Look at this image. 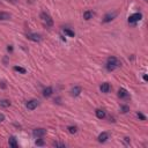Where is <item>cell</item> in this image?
Instances as JSON below:
<instances>
[{"mask_svg":"<svg viewBox=\"0 0 148 148\" xmlns=\"http://www.w3.org/2000/svg\"><path fill=\"white\" fill-rule=\"evenodd\" d=\"M11 19V14L6 12H0V21H6Z\"/></svg>","mask_w":148,"mask_h":148,"instance_id":"cell-14","label":"cell"},{"mask_svg":"<svg viewBox=\"0 0 148 148\" xmlns=\"http://www.w3.org/2000/svg\"><path fill=\"white\" fill-rule=\"evenodd\" d=\"M67 130H68V132L71 134H74V133H77V132H78V127H77V126H68Z\"/></svg>","mask_w":148,"mask_h":148,"instance_id":"cell-18","label":"cell"},{"mask_svg":"<svg viewBox=\"0 0 148 148\" xmlns=\"http://www.w3.org/2000/svg\"><path fill=\"white\" fill-rule=\"evenodd\" d=\"M81 92H82V88H81V87H74V88L71 90V94H72V96H79L81 94Z\"/></svg>","mask_w":148,"mask_h":148,"instance_id":"cell-11","label":"cell"},{"mask_svg":"<svg viewBox=\"0 0 148 148\" xmlns=\"http://www.w3.org/2000/svg\"><path fill=\"white\" fill-rule=\"evenodd\" d=\"M32 134H34V137H36V138H42V137H44V135L46 134V130H44V128H35L34 132H32Z\"/></svg>","mask_w":148,"mask_h":148,"instance_id":"cell-5","label":"cell"},{"mask_svg":"<svg viewBox=\"0 0 148 148\" xmlns=\"http://www.w3.org/2000/svg\"><path fill=\"white\" fill-rule=\"evenodd\" d=\"M36 145H37V146H43V145H44V141L41 140V139L38 138L37 140H36Z\"/></svg>","mask_w":148,"mask_h":148,"instance_id":"cell-23","label":"cell"},{"mask_svg":"<svg viewBox=\"0 0 148 148\" xmlns=\"http://www.w3.org/2000/svg\"><path fill=\"white\" fill-rule=\"evenodd\" d=\"M11 105V102L8 99H0V107L2 108H8Z\"/></svg>","mask_w":148,"mask_h":148,"instance_id":"cell-17","label":"cell"},{"mask_svg":"<svg viewBox=\"0 0 148 148\" xmlns=\"http://www.w3.org/2000/svg\"><path fill=\"white\" fill-rule=\"evenodd\" d=\"M27 37H28V40L32 41V42H41L42 41V36L40 34H27Z\"/></svg>","mask_w":148,"mask_h":148,"instance_id":"cell-6","label":"cell"},{"mask_svg":"<svg viewBox=\"0 0 148 148\" xmlns=\"http://www.w3.org/2000/svg\"><path fill=\"white\" fill-rule=\"evenodd\" d=\"M8 144H9V146L12 148H17V142H16V139L14 137H11L9 140H8Z\"/></svg>","mask_w":148,"mask_h":148,"instance_id":"cell-16","label":"cell"},{"mask_svg":"<svg viewBox=\"0 0 148 148\" xmlns=\"http://www.w3.org/2000/svg\"><path fill=\"white\" fill-rule=\"evenodd\" d=\"M95 112H96V117H97L98 119H103L105 117V111L102 110V109H97Z\"/></svg>","mask_w":148,"mask_h":148,"instance_id":"cell-15","label":"cell"},{"mask_svg":"<svg viewBox=\"0 0 148 148\" xmlns=\"http://www.w3.org/2000/svg\"><path fill=\"white\" fill-rule=\"evenodd\" d=\"M144 80H145V81L148 80V77H147V75H144Z\"/></svg>","mask_w":148,"mask_h":148,"instance_id":"cell-27","label":"cell"},{"mask_svg":"<svg viewBox=\"0 0 148 148\" xmlns=\"http://www.w3.org/2000/svg\"><path fill=\"white\" fill-rule=\"evenodd\" d=\"M52 93H53V89L51 88V87H47V88H45L43 90V96L44 97H50V96L52 95Z\"/></svg>","mask_w":148,"mask_h":148,"instance_id":"cell-13","label":"cell"},{"mask_svg":"<svg viewBox=\"0 0 148 148\" xmlns=\"http://www.w3.org/2000/svg\"><path fill=\"white\" fill-rule=\"evenodd\" d=\"M38 101L37 99H30V101L27 102V104H26V107L28 108V110H35L36 108L38 107Z\"/></svg>","mask_w":148,"mask_h":148,"instance_id":"cell-4","label":"cell"},{"mask_svg":"<svg viewBox=\"0 0 148 148\" xmlns=\"http://www.w3.org/2000/svg\"><path fill=\"white\" fill-rule=\"evenodd\" d=\"M5 120V114H2V113H0V123H2Z\"/></svg>","mask_w":148,"mask_h":148,"instance_id":"cell-25","label":"cell"},{"mask_svg":"<svg viewBox=\"0 0 148 148\" xmlns=\"http://www.w3.org/2000/svg\"><path fill=\"white\" fill-rule=\"evenodd\" d=\"M128 110H130V108L127 107V105H123V107H122V112L123 113H126Z\"/></svg>","mask_w":148,"mask_h":148,"instance_id":"cell-21","label":"cell"},{"mask_svg":"<svg viewBox=\"0 0 148 148\" xmlns=\"http://www.w3.org/2000/svg\"><path fill=\"white\" fill-rule=\"evenodd\" d=\"M116 16H117V13H116V12H113V13H108L107 15H104V17H103V22H104V23L110 22V21H112Z\"/></svg>","mask_w":148,"mask_h":148,"instance_id":"cell-7","label":"cell"},{"mask_svg":"<svg viewBox=\"0 0 148 148\" xmlns=\"http://www.w3.org/2000/svg\"><path fill=\"white\" fill-rule=\"evenodd\" d=\"M94 15H95L94 12H92V11H86V12L83 13V19L88 21V20H90V19H93V16H94Z\"/></svg>","mask_w":148,"mask_h":148,"instance_id":"cell-12","label":"cell"},{"mask_svg":"<svg viewBox=\"0 0 148 148\" xmlns=\"http://www.w3.org/2000/svg\"><path fill=\"white\" fill-rule=\"evenodd\" d=\"M7 50H8V52H12V51H13V46H12V45H8Z\"/></svg>","mask_w":148,"mask_h":148,"instance_id":"cell-26","label":"cell"},{"mask_svg":"<svg viewBox=\"0 0 148 148\" xmlns=\"http://www.w3.org/2000/svg\"><path fill=\"white\" fill-rule=\"evenodd\" d=\"M118 66H119V61H118V59H117L116 57H109L108 61H107V69L109 72L114 71Z\"/></svg>","mask_w":148,"mask_h":148,"instance_id":"cell-1","label":"cell"},{"mask_svg":"<svg viewBox=\"0 0 148 148\" xmlns=\"http://www.w3.org/2000/svg\"><path fill=\"white\" fill-rule=\"evenodd\" d=\"M64 32L67 36H69V37H74V31H72L71 29H68V28H65L64 29Z\"/></svg>","mask_w":148,"mask_h":148,"instance_id":"cell-19","label":"cell"},{"mask_svg":"<svg viewBox=\"0 0 148 148\" xmlns=\"http://www.w3.org/2000/svg\"><path fill=\"white\" fill-rule=\"evenodd\" d=\"M109 139V134L107 132H103V133H101L98 135V142H105Z\"/></svg>","mask_w":148,"mask_h":148,"instance_id":"cell-10","label":"cell"},{"mask_svg":"<svg viewBox=\"0 0 148 148\" xmlns=\"http://www.w3.org/2000/svg\"><path fill=\"white\" fill-rule=\"evenodd\" d=\"M54 147H65V144H59V142H53Z\"/></svg>","mask_w":148,"mask_h":148,"instance_id":"cell-24","label":"cell"},{"mask_svg":"<svg viewBox=\"0 0 148 148\" xmlns=\"http://www.w3.org/2000/svg\"><path fill=\"white\" fill-rule=\"evenodd\" d=\"M137 116H138V118H139V119H141V120H146V117H145L141 112H138V113H137Z\"/></svg>","mask_w":148,"mask_h":148,"instance_id":"cell-22","label":"cell"},{"mask_svg":"<svg viewBox=\"0 0 148 148\" xmlns=\"http://www.w3.org/2000/svg\"><path fill=\"white\" fill-rule=\"evenodd\" d=\"M118 97L125 99V98H128L130 97V94H128V92L125 88H120L118 90Z\"/></svg>","mask_w":148,"mask_h":148,"instance_id":"cell-8","label":"cell"},{"mask_svg":"<svg viewBox=\"0 0 148 148\" xmlns=\"http://www.w3.org/2000/svg\"><path fill=\"white\" fill-rule=\"evenodd\" d=\"M14 71H16V72H20V73H22V74H26V68H23V67H20V66H15L14 67Z\"/></svg>","mask_w":148,"mask_h":148,"instance_id":"cell-20","label":"cell"},{"mask_svg":"<svg viewBox=\"0 0 148 148\" xmlns=\"http://www.w3.org/2000/svg\"><path fill=\"white\" fill-rule=\"evenodd\" d=\"M110 89H111V87H110V84H109L108 82H104V83H102L101 86H99V90H101L102 93H104V94H108V93L110 92Z\"/></svg>","mask_w":148,"mask_h":148,"instance_id":"cell-9","label":"cell"},{"mask_svg":"<svg viewBox=\"0 0 148 148\" xmlns=\"http://www.w3.org/2000/svg\"><path fill=\"white\" fill-rule=\"evenodd\" d=\"M41 20L42 22L44 23L46 27H52L53 26V20L51 19V16L47 13H45V12H43V13H41Z\"/></svg>","mask_w":148,"mask_h":148,"instance_id":"cell-2","label":"cell"},{"mask_svg":"<svg viewBox=\"0 0 148 148\" xmlns=\"http://www.w3.org/2000/svg\"><path fill=\"white\" fill-rule=\"evenodd\" d=\"M141 19H142V14L141 13H134L128 17V22L130 23H135V22H138V21H140Z\"/></svg>","mask_w":148,"mask_h":148,"instance_id":"cell-3","label":"cell"}]
</instances>
